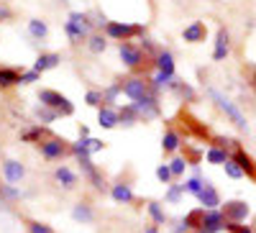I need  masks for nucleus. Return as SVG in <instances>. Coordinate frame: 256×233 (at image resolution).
<instances>
[{"instance_id":"39448f33","label":"nucleus","mask_w":256,"mask_h":233,"mask_svg":"<svg viewBox=\"0 0 256 233\" xmlns=\"http://www.w3.org/2000/svg\"><path fill=\"white\" fill-rule=\"evenodd\" d=\"M141 26H131V24H116V20H108V26H105V34H108L110 38H118L120 44L123 41H128L134 34H138Z\"/></svg>"},{"instance_id":"cd10ccee","label":"nucleus","mask_w":256,"mask_h":233,"mask_svg":"<svg viewBox=\"0 0 256 233\" xmlns=\"http://www.w3.org/2000/svg\"><path fill=\"white\" fill-rule=\"evenodd\" d=\"M223 166H226V174H228V177H233V180L244 177V169H241V166H238L236 162H233V159H228V162H226Z\"/></svg>"},{"instance_id":"72a5a7b5","label":"nucleus","mask_w":256,"mask_h":233,"mask_svg":"<svg viewBox=\"0 0 256 233\" xmlns=\"http://www.w3.org/2000/svg\"><path fill=\"white\" fill-rule=\"evenodd\" d=\"M169 82H172V77H166V74L156 72V77H154V90H162V88H166Z\"/></svg>"},{"instance_id":"9d476101","label":"nucleus","mask_w":256,"mask_h":233,"mask_svg":"<svg viewBox=\"0 0 256 233\" xmlns=\"http://www.w3.org/2000/svg\"><path fill=\"white\" fill-rule=\"evenodd\" d=\"M205 24H200V20H192V24L182 31V38L187 41V44H200V41H205Z\"/></svg>"},{"instance_id":"58836bf2","label":"nucleus","mask_w":256,"mask_h":233,"mask_svg":"<svg viewBox=\"0 0 256 233\" xmlns=\"http://www.w3.org/2000/svg\"><path fill=\"white\" fill-rule=\"evenodd\" d=\"M36 80H38V72H36V70L20 74V82H24V84H31V82H36Z\"/></svg>"},{"instance_id":"6e6552de","label":"nucleus","mask_w":256,"mask_h":233,"mask_svg":"<svg viewBox=\"0 0 256 233\" xmlns=\"http://www.w3.org/2000/svg\"><path fill=\"white\" fill-rule=\"evenodd\" d=\"M134 108H136V113H138V118H154V116H159V102H156V98H152V95H146L144 100H138V102H134Z\"/></svg>"},{"instance_id":"393cba45","label":"nucleus","mask_w":256,"mask_h":233,"mask_svg":"<svg viewBox=\"0 0 256 233\" xmlns=\"http://www.w3.org/2000/svg\"><path fill=\"white\" fill-rule=\"evenodd\" d=\"M177 146H180V136H177L174 131H166L164 138H162V149H164V152H174Z\"/></svg>"},{"instance_id":"2f4dec72","label":"nucleus","mask_w":256,"mask_h":233,"mask_svg":"<svg viewBox=\"0 0 256 233\" xmlns=\"http://www.w3.org/2000/svg\"><path fill=\"white\" fill-rule=\"evenodd\" d=\"M182 192H184V184H172V187H169V192H166V200L169 202H177Z\"/></svg>"},{"instance_id":"9b49d317","label":"nucleus","mask_w":256,"mask_h":233,"mask_svg":"<svg viewBox=\"0 0 256 233\" xmlns=\"http://www.w3.org/2000/svg\"><path fill=\"white\" fill-rule=\"evenodd\" d=\"M198 200L205 205V210H218V205H220V198H218L216 187H212L210 182H205V187H202V192L198 195Z\"/></svg>"},{"instance_id":"a18cd8bd","label":"nucleus","mask_w":256,"mask_h":233,"mask_svg":"<svg viewBox=\"0 0 256 233\" xmlns=\"http://www.w3.org/2000/svg\"><path fill=\"white\" fill-rule=\"evenodd\" d=\"M251 84L256 88V67H251Z\"/></svg>"},{"instance_id":"f8f14e48","label":"nucleus","mask_w":256,"mask_h":233,"mask_svg":"<svg viewBox=\"0 0 256 233\" xmlns=\"http://www.w3.org/2000/svg\"><path fill=\"white\" fill-rule=\"evenodd\" d=\"M3 172H6V180H8L10 184H16V182H20V180H24L26 169H24V164H20V162H16V159H8V162L3 164Z\"/></svg>"},{"instance_id":"6ab92c4d","label":"nucleus","mask_w":256,"mask_h":233,"mask_svg":"<svg viewBox=\"0 0 256 233\" xmlns=\"http://www.w3.org/2000/svg\"><path fill=\"white\" fill-rule=\"evenodd\" d=\"M233 162H236L241 169H244V174H248V177H254L256 180V166H254V162H251V156L246 154V152H236V156H233Z\"/></svg>"},{"instance_id":"c03bdc74","label":"nucleus","mask_w":256,"mask_h":233,"mask_svg":"<svg viewBox=\"0 0 256 233\" xmlns=\"http://www.w3.org/2000/svg\"><path fill=\"white\" fill-rule=\"evenodd\" d=\"M0 18H10V10L8 8H0Z\"/></svg>"},{"instance_id":"7c9ffc66","label":"nucleus","mask_w":256,"mask_h":233,"mask_svg":"<svg viewBox=\"0 0 256 233\" xmlns=\"http://www.w3.org/2000/svg\"><path fill=\"white\" fill-rule=\"evenodd\" d=\"M148 213H152V218L156 223H164L166 220V216H164V210L159 208V202H148Z\"/></svg>"},{"instance_id":"37998d69","label":"nucleus","mask_w":256,"mask_h":233,"mask_svg":"<svg viewBox=\"0 0 256 233\" xmlns=\"http://www.w3.org/2000/svg\"><path fill=\"white\" fill-rule=\"evenodd\" d=\"M6 195H8V198H16L18 192H16V190H13V187H6Z\"/></svg>"},{"instance_id":"ea45409f","label":"nucleus","mask_w":256,"mask_h":233,"mask_svg":"<svg viewBox=\"0 0 256 233\" xmlns=\"http://www.w3.org/2000/svg\"><path fill=\"white\" fill-rule=\"evenodd\" d=\"M102 146H105V144H102L100 138H88V149H90V154H92V152H102Z\"/></svg>"},{"instance_id":"0eeeda50","label":"nucleus","mask_w":256,"mask_h":233,"mask_svg":"<svg viewBox=\"0 0 256 233\" xmlns=\"http://www.w3.org/2000/svg\"><path fill=\"white\" fill-rule=\"evenodd\" d=\"M226 228V216L220 210H205V226L202 230L205 233H220Z\"/></svg>"},{"instance_id":"20e7f679","label":"nucleus","mask_w":256,"mask_h":233,"mask_svg":"<svg viewBox=\"0 0 256 233\" xmlns=\"http://www.w3.org/2000/svg\"><path fill=\"white\" fill-rule=\"evenodd\" d=\"M248 205L246 202H241V200H230V202H226L223 205V216H226V223H241V220H246L248 218Z\"/></svg>"},{"instance_id":"aec40b11","label":"nucleus","mask_w":256,"mask_h":233,"mask_svg":"<svg viewBox=\"0 0 256 233\" xmlns=\"http://www.w3.org/2000/svg\"><path fill=\"white\" fill-rule=\"evenodd\" d=\"M72 218H74V220H80V223H90V220H92V210H90V205H84V202L74 205Z\"/></svg>"},{"instance_id":"f704fd0d","label":"nucleus","mask_w":256,"mask_h":233,"mask_svg":"<svg viewBox=\"0 0 256 233\" xmlns=\"http://www.w3.org/2000/svg\"><path fill=\"white\" fill-rule=\"evenodd\" d=\"M184 166H187L184 159H174L172 164H169V169H172V174H174V177H180V174L184 172Z\"/></svg>"},{"instance_id":"4be33fe9","label":"nucleus","mask_w":256,"mask_h":233,"mask_svg":"<svg viewBox=\"0 0 256 233\" xmlns=\"http://www.w3.org/2000/svg\"><path fill=\"white\" fill-rule=\"evenodd\" d=\"M54 177H56L64 187H74V182H77V177L72 174V169H67V166H59L56 172H54Z\"/></svg>"},{"instance_id":"f3484780","label":"nucleus","mask_w":256,"mask_h":233,"mask_svg":"<svg viewBox=\"0 0 256 233\" xmlns=\"http://www.w3.org/2000/svg\"><path fill=\"white\" fill-rule=\"evenodd\" d=\"M98 120H100V126H102V128H116V126L120 123V116H118L113 108H100V113H98Z\"/></svg>"},{"instance_id":"1a4fd4ad","label":"nucleus","mask_w":256,"mask_h":233,"mask_svg":"<svg viewBox=\"0 0 256 233\" xmlns=\"http://www.w3.org/2000/svg\"><path fill=\"white\" fill-rule=\"evenodd\" d=\"M118 52H120V59H123V64H126V67H138L141 62H144L141 52H138L134 44H128V41H123Z\"/></svg>"},{"instance_id":"c85d7f7f","label":"nucleus","mask_w":256,"mask_h":233,"mask_svg":"<svg viewBox=\"0 0 256 233\" xmlns=\"http://www.w3.org/2000/svg\"><path fill=\"white\" fill-rule=\"evenodd\" d=\"M208 162H210V164H226L228 156H226V152H220V149H208Z\"/></svg>"},{"instance_id":"ddd939ff","label":"nucleus","mask_w":256,"mask_h":233,"mask_svg":"<svg viewBox=\"0 0 256 233\" xmlns=\"http://www.w3.org/2000/svg\"><path fill=\"white\" fill-rule=\"evenodd\" d=\"M228 31L226 28H220L218 31V36H216V49H212V59L216 62H220V59H226L228 56Z\"/></svg>"},{"instance_id":"2eb2a0df","label":"nucleus","mask_w":256,"mask_h":233,"mask_svg":"<svg viewBox=\"0 0 256 233\" xmlns=\"http://www.w3.org/2000/svg\"><path fill=\"white\" fill-rule=\"evenodd\" d=\"M182 223L187 228H192V230H202V226H205V208H198V210H192V213H187Z\"/></svg>"},{"instance_id":"7ed1b4c3","label":"nucleus","mask_w":256,"mask_h":233,"mask_svg":"<svg viewBox=\"0 0 256 233\" xmlns=\"http://www.w3.org/2000/svg\"><path fill=\"white\" fill-rule=\"evenodd\" d=\"M38 100H41V105H46V108H52L56 113H64V116H72L74 113V105L64 98L62 92H56V90H41L38 92Z\"/></svg>"},{"instance_id":"a211bd4d","label":"nucleus","mask_w":256,"mask_h":233,"mask_svg":"<svg viewBox=\"0 0 256 233\" xmlns=\"http://www.w3.org/2000/svg\"><path fill=\"white\" fill-rule=\"evenodd\" d=\"M156 67H159V72H162V74L174 77V56L169 54V52H162V54L156 56Z\"/></svg>"},{"instance_id":"bb28decb","label":"nucleus","mask_w":256,"mask_h":233,"mask_svg":"<svg viewBox=\"0 0 256 233\" xmlns=\"http://www.w3.org/2000/svg\"><path fill=\"white\" fill-rule=\"evenodd\" d=\"M118 116H120L123 126H134V123L138 120V113H136V108H134V105H126V108H123Z\"/></svg>"},{"instance_id":"4468645a","label":"nucleus","mask_w":256,"mask_h":233,"mask_svg":"<svg viewBox=\"0 0 256 233\" xmlns=\"http://www.w3.org/2000/svg\"><path fill=\"white\" fill-rule=\"evenodd\" d=\"M41 154H44L46 159L62 156V154H64V141H62V138H49V141H44V144H41Z\"/></svg>"},{"instance_id":"a878e982","label":"nucleus","mask_w":256,"mask_h":233,"mask_svg":"<svg viewBox=\"0 0 256 233\" xmlns=\"http://www.w3.org/2000/svg\"><path fill=\"white\" fill-rule=\"evenodd\" d=\"M208 180H200V177H190L184 182V192H192V195H200L202 192V187H205Z\"/></svg>"},{"instance_id":"de8ad7c7","label":"nucleus","mask_w":256,"mask_h":233,"mask_svg":"<svg viewBox=\"0 0 256 233\" xmlns=\"http://www.w3.org/2000/svg\"><path fill=\"white\" fill-rule=\"evenodd\" d=\"M195 233H205V230H195Z\"/></svg>"},{"instance_id":"423d86ee","label":"nucleus","mask_w":256,"mask_h":233,"mask_svg":"<svg viewBox=\"0 0 256 233\" xmlns=\"http://www.w3.org/2000/svg\"><path fill=\"white\" fill-rule=\"evenodd\" d=\"M123 88V92L131 98V100H144L146 95H148V82L146 80H141V77H134V80H126V84H120Z\"/></svg>"},{"instance_id":"a19ab883","label":"nucleus","mask_w":256,"mask_h":233,"mask_svg":"<svg viewBox=\"0 0 256 233\" xmlns=\"http://www.w3.org/2000/svg\"><path fill=\"white\" fill-rule=\"evenodd\" d=\"M84 100H88V105H100L105 98H102L100 92H88V98H84Z\"/></svg>"},{"instance_id":"f257e3e1","label":"nucleus","mask_w":256,"mask_h":233,"mask_svg":"<svg viewBox=\"0 0 256 233\" xmlns=\"http://www.w3.org/2000/svg\"><path fill=\"white\" fill-rule=\"evenodd\" d=\"M210 98L216 100L218 108H220V110H223V113H226V116L233 120V126H236L238 131H248V120H246V116L238 110V105H236V102H230V100H228L220 90H210Z\"/></svg>"},{"instance_id":"412c9836","label":"nucleus","mask_w":256,"mask_h":233,"mask_svg":"<svg viewBox=\"0 0 256 233\" xmlns=\"http://www.w3.org/2000/svg\"><path fill=\"white\" fill-rule=\"evenodd\" d=\"M113 200H116V202H131V200H134L131 187H128V184H116V187H113Z\"/></svg>"},{"instance_id":"c9c22d12","label":"nucleus","mask_w":256,"mask_h":233,"mask_svg":"<svg viewBox=\"0 0 256 233\" xmlns=\"http://www.w3.org/2000/svg\"><path fill=\"white\" fill-rule=\"evenodd\" d=\"M36 116H38L41 120H54V118H56V110H46V105H41V108L36 110Z\"/></svg>"},{"instance_id":"473e14b6","label":"nucleus","mask_w":256,"mask_h":233,"mask_svg":"<svg viewBox=\"0 0 256 233\" xmlns=\"http://www.w3.org/2000/svg\"><path fill=\"white\" fill-rule=\"evenodd\" d=\"M156 177H159V182H164V184H166L174 174H172V169H169L166 164H162V166H156Z\"/></svg>"},{"instance_id":"b1692460","label":"nucleus","mask_w":256,"mask_h":233,"mask_svg":"<svg viewBox=\"0 0 256 233\" xmlns=\"http://www.w3.org/2000/svg\"><path fill=\"white\" fill-rule=\"evenodd\" d=\"M28 34H31V36H36V38H44V36L49 34V28H46L44 20L34 18V20H28Z\"/></svg>"},{"instance_id":"4c0bfd02","label":"nucleus","mask_w":256,"mask_h":233,"mask_svg":"<svg viewBox=\"0 0 256 233\" xmlns=\"http://www.w3.org/2000/svg\"><path fill=\"white\" fill-rule=\"evenodd\" d=\"M226 228H228V230H233V233H254L248 226H241V223H228Z\"/></svg>"},{"instance_id":"5701e85b","label":"nucleus","mask_w":256,"mask_h":233,"mask_svg":"<svg viewBox=\"0 0 256 233\" xmlns=\"http://www.w3.org/2000/svg\"><path fill=\"white\" fill-rule=\"evenodd\" d=\"M20 74L16 70H0V88H10V84H18Z\"/></svg>"},{"instance_id":"49530a36","label":"nucleus","mask_w":256,"mask_h":233,"mask_svg":"<svg viewBox=\"0 0 256 233\" xmlns=\"http://www.w3.org/2000/svg\"><path fill=\"white\" fill-rule=\"evenodd\" d=\"M144 233H159V230H156V228H154V226H152V228H146V230H144Z\"/></svg>"},{"instance_id":"e433bc0d","label":"nucleus","mask_w":256,"mask_h":233,"mask_svg":"<svg viewBox=\"0 0 256 233\" xmlns=\"http://www.w3.org/2000/svg\"><path fill=\"white\" fill-rule=\"evenodd\" d=\"M28 228H31V233H54L49 226H44V223H28Z\"/></svg>"},{"instance_id":"f03ea898","label":"nucleus","mask_w":256,"mask_h":233,"mask_svg":"<svg viewBox=\"0 0 256 233\" xmlns=\"http://www.w3.org/2000/svg\"><path fill=\"white\" fill-rule=\"evenodd\" d=\"M64 34L70 36L72 44H77V41H82V38H88V34H90L88 16H84V13H70V20L64 24Z\"/></svg>"},{"instance_id":"dca6fc26","label":"nucleus","mask_w":256,"mask_h":233,"mask_svg":"<svg viewBox=\"0 0 256 233\" xmlns=\"http://www.w3.org/2000/svg\"><path fill=\"white\" fill-rule=\"evenodd\" d=\"M56 64H59V54H38V59L34 62V70L41 74L46 70H54Z\"/></svg>"},{"instance_id":"79ce46f5","label":"nucleus","mask_w":256,"mask_h":233,"mask_svg":"<svg viewBox=\"0 0 256 233\" xmlns=\"http://www.w3.org/2000/svg\"><path fill=\"white\" fill-rule=\"evenodd\" d=\"M38 136H41V128H34V131L24 134V141H31V138H38Z\"/></svg>"},{"instance_id":"c756f323","label":"nucleus","mask_w":256,"mask_h":233,"mask_svg":"<svg viewBox=\"0 0 256 233\" xmlns=\"http://www.w3.org/2000/svg\"><path fill=\"white\" fill-rule=\"evenodd\" d=\"M105 46H108V41H105L102 36H90V52L100 54V52H105Z\"/></svg>"}]
</instances>
